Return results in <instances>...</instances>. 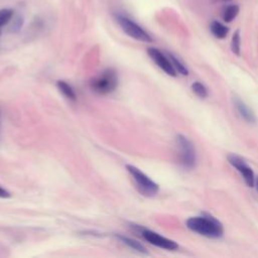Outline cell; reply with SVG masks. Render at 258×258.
I'll use <instances>...</instances> for the list:
<instances>
[{
  "label": "cell",
  "mask_w": 258,
  "mask_h": 258,
  "mask_svg": "<svg viewBox=\"0 0 258 258\" xmlns=\"http://www.w3.org/2000/svg\"><path fill=\"white\" fill-rule=\"evenodd\" d=\"M185 225L190 231L212 239L220 238L224 234L222 224L216 218L208 214L188 218Z\"/></svg>",
  "instance_id": "obj_1"
},
{
  "label": "cell",
  "mask_w": 258,
  "mask_h": 258,
  "mask_svg": "<svg viewBox=\"0 0 258 258\" xmlns=\"http://www.w3.org/2000/svg\"><path fill=\"white\" fill-rule=\"evenodd\" d=\"M91 89L99 95L112 93L118 86V76L113 69H107L91 81Z\"/></svg>",
  "instance_id": "obj_2"
},
{
  "label": "cell",
  "mask_w": 258,
  "mask_h": 258,
  "mask_svg": "<svg viewBox=\"0 0 258 258\" xmlns=\"http://www.w3.org/2000/svg\"><path fill=\"white\" fill-rule=\"evenodd\" d=\"M126 169L132 176L137 188L139 189V191L142 195H144L146 197H154L158 192V190H159L158 184L156 182H154L152 179H150L139 168H137L134 165L127 164Z\"/></svg>",
  "instance_id": "obj_3"
},
{
  "label": "cell",
  "mask_w": 258,
  "mask_h": 258,
  "mask_svg": "<svg viewBox=\"0 0 258 258\" xmlns=\"http://www.w3.org/2000/svg\"><path fill=\"white\" fill-rule=\"evenodd\" d=\"M116 21L118 22V24L120 25V27L122 28V30L130 37L138 40V41H143V42H151L152 41V37L149 35V33L143 29L140 25H138L135 21H133L132 19L121 15V14H117L115 16Z\"/></svg>",
  "instance_id": "obj_4"
},
{
  "label": "cell",
  "mask_w": 258,
  "mask_h": 258,
  "mask_svg": "<svg viewBox=\"0 0 258 258\" xmlns=\"http://www.w3.org/2000/svg\"><path fill=\"white\" fill-rule=\"evenodd\" d=\"M175 140L178 147L180 164L187 169L194 168L197 162V155L194 144L183 135H177Z\"/></svg>",
  "instance_id": "obj_5"
},
{
  "label": "cell",
  "mask_w": 258,
  "mask_h": 258,
  "mask_svg": "<svg viewBox=\"0 0 258 258\" xmlns=\"http://www.w3.org/2000/svg\"><path fill=\"white\" fill-rule=\"evenodd\" d=\"M227 159L229 163L236 168V170L242 175L243 179L245 180L246 184L248 186H254L255 185V175L252 170V168L246 163V161L240 157L237 154L231 153L227 156Z\"/></svg>",
  "instance_id": "obj_6"
},
{
  "label": "cell",
  "mask_w": 258,
  "mask_h": 258,
  "mask_svg": "<svg viewBox=\"0 0 258 258\" xmlns=\"http://www.w3.org/2000/svg\"><path fill=\"white\" fill-rule=\"evenodd\" d=\"M140 234L144 240H146L148 243H150L156 247H159V248H162L165 250H170V251L176 250L178 248V245L176 242H174L173 240H170L168 238H165L151 230L141 229Z\"/></svg>",
  "instance_id": "obj_7"
},
{
  "label": "cell",
  "mask_w": 258,
  "mask_h": 258,
  "mask_svg": "<svg viewBox=\"0 0 258 258\" xmlns=\"http://www.w3.org/2000/svg\"><path fill=\"white\" fill-rule=\"evenodd\" d=\"M147 53L150 56V58L157 64V67H159L165 74L171 77L176 76V71L174 70L170 59L163 52H161L159 49L155 47H149L147 49Z\"/></svg>",
  "instance_id": "obj_8"
},
{
  "label": "cell",
  "mask_w": 258,
  "mask_h": 258,
  "mask_svg": "<svg viewBox=\"0 0 258 258\" xmlns=\"http://www.w3.org/2000/svg\"><path fill=\"white\" fill-rule=\"evenodd\" d=\"M233 103H234L236 111L238 112V114L240 115V117L243 120H245L248 123H254L255 122L256 118H255V115H254L253 111L240 98H238L237 96L233 97Z\"/></svg>",
  "instance_id": "obj_9"
},
{
  "label": "cell",
  "mask_w": 258,
  "mask_h": 258,
  "mask_svg": "<svg viewBox=\"0 0 258 258\" xmlns=\"http://www.w3.org/2000/svg\"><path fill=\"white\" fill-rule=\"evenodd\" d=\"M210 30L216 38L223 39L227 36L229 32V27L218 20H213L210 24Z\"/></svg>",
  "instance_id": "obj_10"
},
{
  "label": "cell",
  "mask_w": 258,
  "mask_h": 258,
  "mask_svg": "<svg viewBox=\"0 0 258 258\" xmlns=\"http://www.w3.org/2000/svg\"><path fill=\"white\" fill-rule=\"evenodd\" d=\"M118 239L125 245H127L130 249L138 252V253H141V254H148L146 248L141 244L139 243L138 241L132 239V238H129V237H125V236H118Z\"/></svg>",
  "instance_id": "obj_11"
},
{
  "label": "cell",
  "mask_w": 258,
  "mask_h": 258,
  "mask_svg": "<svg viewBox=\"0 0 258 258\" xmlns=\"http://www.w3.org/2000/svg\"><path fill=\"white\" fill-rule=\"evenodd\" d=\"M239 10H240V8H239V6L237 4H230V5H228L224 9V11H223V15H222L223 20L225 22L233 21L237 17V15L239 13Z\"/></svg>",
  "instance_id": "obj_12"
},
{
  "label": "cell",
  "mask_w": 258,
  "mask_h": 258,
  "mask_svg": "<svg viewBox=\"0 0 258 258\" xmlns=\"http://www.w3.org/2000/svg\"><path fill=\"white\" fill-rule=\"evenodd\" d=\"M56 86H57L59 92H60L66 98H68V99H70V100H73V101H75V100L77 99V96H76V93H75L74 89H73L68 83H66V82H63V81H58V82L56 83Z\"/></svg>",
  "instance_id": "obj_13"
},
{
  "label": "cell",
  "mask_w": 258,
  "mask_h": 258,
  "mask_svg": "<svg viewBox=\"0 0 258 258\" xmlns=\"http://www.w3.org/2000/svg\"><path fill=\"white\" fill-rule=\"evenodd\" d=\"M167 56L170 59V61H171L172 66H173L174 70L176 71V73H179V74H181L183 76H187L188 75V71H187L186 67L178 58H176L172 53H167Z\"/></svg>",
  "instance_id": "obj_14"
},
{
  "label": "cell",
  "mask_w": 258,
  "mask_h": 258,
  "mask_svg": "<svg viewBox=\"0 0 258 258\" xmlns=\"http://www.w3.org/2000/svg\"><path fill=\"white\" fill-rule=\"evenodd\" d=\"M231 50L237 54L240 55V50H241V36H240V31L236 30L232 36V41H231Z\"/></svg>",
  "instance_id": "obj_15"
},
{
  "label": "cell",
  "mask_w": 258,
  "mask_h": 258,
  "mask_svg": "<svg viewBox=\"0 0 258 258\" xmlns=\"http://www.w3.org/2000/svg\"><path fill=\"white\" fill-rule=\"evenodd\" d=\"M191 90L192 92L201 99H205L208 97V90L207 88L200 82H195L191 85Z\"/></svg>",
  "instance_id": "obj_16"
},
{
  "label": "cell",
  "mask_w": 258,
  "mask_h": 258,
  "mask_svg": "<svg viewBox=\"0 0 258 258\" xmlns=\"http://www.w3.org/2000/svg\"><path fill=\"white\" fill-rule=\"evenodd\" d=\"M13 16V10L8 8L0 9V27L7 24Z\"/></svg>",
  "instance_id": "obj_17"
},
{
  "label": "cell",
  "mask_w": 258,
  "mask_h": 258,
  "mask_svg": "<svg viewBox=\"0 0 258 258\" xmlns=\"http://www.w3.org/2000/svg\"><path fill=\"white\" fill-rule=\"evenodd\" d=\"M9 197H10V194L6 189L0 186V198H9Z\"/></svg>",
  "instance_id": "obj_18"
},
{
  "label": "cell",
  "mask_w": 258,
  "mask_h": 258,
  "mask_svg": "<svg viewBox=\"0 0 258 258\" xmlns=\"http://www.w3.org/2000/svg\"><path fill=\"white\" fill-rule=\"evenodd\" d=\"M255 186H256V189H257V191H258V177L255 178Z\"/></svg>",
  "instance_id": "obj_19"
},
{
  "label": "cell",
  "mask_w": 258,
  "mask_h": 258,
  "mask_svg": "<svg viewBox=\"0 0 258 258\" xmlns=\"http://www.w3.org/2000/svg\"><path fill=\"white\" fill-rule=\"evenodd\" d=\"M226 1H229V0H226Z\"/></svg>",
  "instance_id": "obj_20"
}]
</instances>
